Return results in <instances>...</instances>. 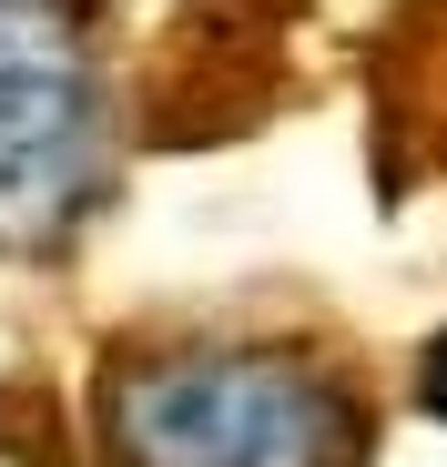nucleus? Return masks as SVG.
I'll use <instances>...</instances> for the list:
<instances>
[{
  "label": "nucleus",
  "instance_id": "f257e3e1",
  "mask_svg": "<svg viewBox=\"0 0 447 467\" xmlns=\"http://www.w3.org/2000/svg\"><path fill=\"white\" fill-rule=\"evenodd\" d=\"M102 467H366V376L306 336H132L92 376Z\"/></svg>",
  "mask_w": 447,
  "mask_h": 467
},
{
  "label": "nucleus",
  "instance_id": "f03ea898",
  "mask_svg": "<svg viewBox=\"0 0 447 467\" xmlns=\"http://www.w3.org/2000/svg\"><path fill=\"white\" fill-rule=\"evenodd\" d=\"M112 183L92 0H0V254H61Z\"/></svg>",
  "mask_w": 447,
  "mask_h": 467
},
{
  "label": "nucleus",
  "instance_id": "7ed1b4c3",
  "mask_svg": "<svg viewBox=\"0 0 447 467\" xmlns=\"http://www.w3.org/2000/svg\"><path fill=\"white\" fill-rule=\"evenodd\" d=\"M0 467H61V427L41 407V386H0Z\"/></svg>",
  "mask_w": 447,
  "mask_h": 467
},
{
  "label": "nucleus",
  "instance_id": "20e7f679",
  "mask_svg": "<svg viewBox=\"0 0 447 467\" xmlns=\"http://www.w3.org/2000/svg\"><path fill=\"white\" fill-rule=\"evenodd\" d=\"M417 397H427V417H447V336H437L427 366H417Z\"/></svg>",
  "mask_w": 447,
  "mask_h": 467
}]
</instances>
